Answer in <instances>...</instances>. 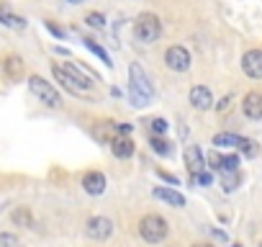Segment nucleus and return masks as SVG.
Returning <instances> with one entry per match:
<instances>
[{
  "label": "nucleus",
  "instance_id": "nucleus-1",
  "mask_svg": "<svg viewBox=\"0 0 262 247\" xmlns=\"http://www.w3.org/2000/svg\"><path fill=\"white\" fill-rule=\"evenodd\" d=\"M128 93H131L134 106H147L155 98V88H152L147 72L137 62H131V67H128Z\"/></svg>",
  "mask_w": 262,
  "mask_h": 247
},
{
  "label": "nucleus",
  "instance_id": "nucleus-2",
  "mask_svg": "<svg viewBox=\"0 0 262 247\" xmlns=\"http://www.w3.org/2000/svg\"><path fill=\"white\" fill-rule=\"evenodd\" d=\"M52 72H54V77L70 90V93H75V95H80V93H88L90 90V80L75 67V65H54L52 67Z\"/></svg>",
  "mask_w": 262,
  "mask_h": 247
},
{
  "label": "nucleus",
  "instance_id": "nucleus-3",
  "mask_svg": "<svg viewBox=\"0 0 262 247\" xmlns=\"http://www.w3.org/2000/svg\"><path fill=\"white\" fill-rule=\"evenodd\" d=\"M29 90H31L41 103H47L49 108H62V95H59V90H57L52 83H47L44 77L31 75V77H29Z\"/></svg>",
  "mask_w": 262,
  "mask_h": 247
},
{
  "label": "nucleus",
  "instance_id": "nucleus-4",
  "mask_svg": "<svg viewBox=\"0 0 262 247\" xmlns=\"http://www.w3.org/2000/svg\"><path fill=\"white\" fill-rule=\"evenodd\" d=\"M160 34H162V24H160V18H157L155 13L139 16V21H137V26H134L137 42H142V44H155V42L160 39Z\"/></svg>",
  "mask_w": 262,
  "mask_h": 247
},
{
  "label": "nucleus",
  "instance_id": "nucleus-5",
  "mask_svg": "<svg viewBox=\"0 0 262 247\" xmlns=\"http://www.w3.org/2000/svg\"><path fill=\"white\" fill-rule=\"evenodd\" d=\"M139 234H142L147 242L157 244V242H162V239L167 237V221H165L162 216H157V214H147V216L139 221Z\"/></svg>",
  "mask_w": 262,
  "mask_h": 247
},
{
  "label": "nucleus",
  "instance_id": "nucleus-6",
  "mask_svg": "<svg viewBox=\"0 0 262 247\" xmlns=\"http://www.w3.org/2000/svg\"><path fill=\"white\" fill-rule=\"evenodd\" d=\"M85 232L90 239L95 242H105L111 234H113V221L108 216H90L88 224H85Z\"/></svg>",
  "mask_w": 262,
  "mask_h": 247
},
{
  "label": "nucleus",
  "instance_id": "nucleus-7",
  "mask_svg": "<svg viewBox=\"0 0 262 247\" xmlns=\"http://www.w3.org/2000/svg\"><path fill=\"white\" fill-rule=\"evenodd\" d=\"M165 62H167L170 70H175V72H185V70L190 67V52H188L185 47H170L167 54H165Z\"/></svg>",
  "mask_w": 262,
  "mask_h": 247
},
{
  "label": "nucleus",
  "instance_id": "nucleus-8",
  "mask_svg": "<svg viewBox=\"0 0 262 247\" xmlns=\"http://www.w3.org/2000/svg\"><path fill=\"white\" fill-rule=\"evenodd\" d=\"M185 165H188L190 178H193V175L206 173V155H203V150H201V147H195V145L185 147Z\"/></svg>",
  "mask_w": 262,
  "mask_h": 247
},
{
  "label": "nucleus",
  "instance_id": "nucleus-9",
  "mask_svg": "<svg viewBox=\"0 0 262 247\" xmlns=\"http://www.w3.org/2000/svg\"><path fill=\"white\" fill-rule=\"evenodd\" d=\"M242 70H244V75L259 80V77H262V49H249V52H244V57H242Z\"/></svg>",
  "mask_w": 262,
  "mask_h": 247
},
{
  "label": "nucleus",
  "instance_id": "nucleus-10",
  "mask_svg": "<svg viewBox=\"0 0 262 247\" xmlns=\"http://www.w3.org/2000/svg\"><path fill=\"white\" fill-rule=\"evenodd\" d=\"M24 72H26V65H24V59H21L18 54L6 57V62H3V75H6L8 83H18V80L24 77Z\"/></svg>",
  "mask_w": 262,
  "mask_h": 247
},
{
  "label": "nucleus",
  "instance_id": "nucleus-11",
  "mask_svg": "<svg viewBox=\"0 0 262 247\" xmlns=\"http://www.w3.org/2000/svg\"><path fill=\"white\" fill-rule=\"evenodd\" d=\"M82 188H85V193H90V196H100V193L105 191V175L98 173V170L85 173V175H82Z\"/></svg>",
  "mask_w": 262,
  "mask_h": 247
},
{
  "label": "nucleus",
  "instance_id": "nucleus-12",
  "mask_svg": "<svg viewBox=\"0 0 262 247\" xmlns=\"http://www.w3.org/2000/svg\"><path fill=\"white\" fill-rule=\"evenodd\" d=\"M242 111L247 118H262V93H257V90L247 93L242 100Z\"/></svg>",
  "mask_w": 262,
  "mask_h": 247
},
{
  "label": "nucleus",
  "instance_id": "nucleus-13",
  "mask_svg": "<svg viewBox=\"0 0 262 247\" xmlns=\"http://www.w3.org/2000/svg\"><path fill=\"white\" fill-rule=\"evenodd\" d=\"M190 103H193L195 111H208L213 106V95H211V90L206 85H195L190 90Z\"/></svg>",
  "mask_w": 262,
  "mask_h": 247
},
{
  "label": "nucleus",
  "instance_id": "nucleus-14",
  "mask_svg": "<svg viewBox=\"0 0 262 247\" xmlns=\"http://www.w3.org/2000/svg\"><path fill=\"white\" fill-rule=\"evenodd\" d=\"M111 152H113L118 160H126V157L134 155V142H131L128 137H116V139L111 142Z\"/></svg>",
  "mask_w": 262,
  "mask_h": 247
},
{
  "label": "nucleus",
  "instance_id": "nucleus-15",
  "mask_svg": "<svg viewBox=\"0 0 262 247\" xmlns=\"http://www.w3.org/2000/svg\"><path fill=\"white\" fill-rule=\"evenodd\" d=\"M11 221L16 224V227H24V229H34V214L29 211V206H16L13 211H11Z\"/></svg>",
  "mask_w": 262,
  "mask_h": 247
},
{
  "label": "nucleus",
  "instance_id": "nucleus-16",
  "mask_svg": "<svg viewBox=\"0 0 262 247\" xmlns=\"http://www.w3.org/2000/svg\"><path fill=\"white\" fill-rule=\"evenodd\" d=\"M155 196H157L160 201H165V203L175 206V209L185 206V198H183V193H178V191H172V188H155Z\"/></svg>",
  "mask_w": 262,
  "mask_h": 247
},
{
  "label": "nucleus",
  "instance_id": "nucleus-17",
  "mask_svg": "<svg viewBox=\"0 0 262 247\" xmlns=\"http://www.w3.org/2000/svg\"><path fill=\"white\" fill-rule=\"evenodd\" d=\"M0 24L8 26V29H16V31H24L26 29V18H21V16L6 11V8H0Z\"/></svg>",
  "mask_w": 262,
  "mask_h": 247
},
{
  "label": "nucleus",
  "instance_id": "nucleus-18",
  "mask_svg": "<svg viewBox=\"0 0 262 247\" xmlns=\"http://www.w3.org/2000/svg\"><path fill=\"white\" fill-rule=\"evenodd\" d=\"M239 183H242V175H239V173H221V188H224L226 193L236 191Z\"/></svg>",
  "mask_w": 262,
  "mask_h": 247
},
{
  "label": "nucleus",
  "instance_id": "nucleus-19",
  "mask_svg": "<svg viewBox=\"0 0 262 247\" xmlns=\"http://www.w3.org/2000/svg\"><path fill=\"white\" fill-rule=\"evenodd\" d=\"M239 152H242L244 157H257V155H259V147H257V142H254V139L242 137V139H239Z\"/></svg>",
  "mask_w": 262,
  "mask_h": 247
},
{
  "label": "nucleus",
  "instance_id": "nucleus-20",
  "mask_svg": "<svg viewBox=\"0 0 262 247\" xmlns=\"http://www.w3.org/2000/svg\"><path fill=\"white\" fill-rule=\"evenodd\" d=\"M239 139H242V137L226 132V134H216V137H213V145H216V147H239Z\"/></svg>",
  "mask_w": 262,
  "mask_h": 247
},
{
  "label": "nucleus",
  "instance_id": "nucleus-21",
  "mask_svg": "<svg viewBox=\"0 0 262 247\" xmlns=\"http://www.w3.org/2000/svg\"><path fill=\"white\" fill-rule=\"evenodd\" d=\"M82 42H85V47H88V49H90V52H93L95 57H100V59H103V62H105L108 67L113 65V62H111V57H108V52H105V49H103L100 44H95L93 39H82Z\"/></svg>",
  "mask_w": 262,
  "mask_h": 247
},
{
  "label": "nucleus",
  "instance_id": "nucleus-22",
  "mask_svg": "<svg viewBox=\"0 0 262 247\" xmlns=\"http://www.w3.org/2000/svg\"><path fill=\"white\" fill-rule=\"evenodd\" d=\"M152 150H155L157 155H165V157L172 152L170 142H167V139H162V137H152Z\"/></svg>",
  "mask_w": 262,
  "mask_h": 247
},
{
  "label": "nucleus",
  "instance_id": "nucleus-23",
  "mask_svg": "<svg viewBox=\"0 0 262 247\" xmlns=\"http://www.w3.org/2000/svg\"><path fill=\"white\" fill-rule=\"evenodd\" d=\"M0 247H21V239L13 232H0Z\"/></svg>",
  "mask_w": 262,
  "mask_h": 247
},
{
  "label": "nucleus",
  "instance_id": "nucleus-24",
  "mask_svg": "<svg viewBox=\"0 0 262 247\" xmlns=\"http://www.w3.org/2000/svg\"><path fill=\"white\" fill-rule=\"evenodd\" d=\"M221 173H239V157L236 155H224V168Z\"/></svg>",
  "mask_w": 262,
  "mask_h": 247
},
{
  "label": "nucleus",
  "instance_id": "nucleus-25",
  "mask_svg": "<svg viewBox=\"0 0 262 247\" xmlns=\"http://www.w3.org/2000/svg\"><path fill=\"white\" fill-rule=\"evenodd\" d=\"M88 26H93V29H103L105 26V18L100 16V13H88Z\"/></svg>",
  "mask_w": 262,
  "mask_h": 247
},
{
  "label": "nucleus",
  "instance_id": "nucleus-26",
  "mask_svg": "<svg viewBox=\"0 0 262 247\" xmlns=\"http://www.w3.org/2000/svg\"><path fill=\"white\" fill-rule=\"evenodd\" d=\"M206 162H208V168H211V170H221V168H224V157H221V155H216V152H211V155L206 157Z\"/></svg>",
  "mask_w": 262,
  "mask_h": 247
},
{
  "label": "nucleus",
  "instance_id": "nucleus-27",
  "mask_svg": "<svg viewBox=\"0 0 262 247\" xmlns=\"http://www.w3.org/2000/svg\"><path fill=\"white\" fill-rule=\"evenodd\" d=\"M149 127H152L155 134H165V132H167V121H165V118H152Z\"/></svg>",
  "mask_w": 262,
  "mask_h": 247
},
{
  "label": "nucleus",
  "instance_id": "nucleus-28",
  "mask_svg": "<svg viewBox=\"0 0 262 247\" xmlns=\"http://www.w3.org/2000/svg\"><path fill=\"white\" fill-rule=\"evenodd\" d=\"M193 183H195V186H203V188H206V186L211 183V173H201V175H193Z\"/></svg>",
  "mask_w": 262,
  "mask_h": 247
},
{
  "label": "nucleus",
  "instance_id": "nucleus-29",
  "mask_svg": "<svg viewBox=\"0 0 262 247\" xmlns=\"http://www.w3.org/2000/svg\"><path fill=\"white\" fill-rule=\"evenodd\" d=\"M47 29H49V31H52V34H54V36H59V39H62V36H64V31H62V29H59V26H54V24H52V21H47Z\"/></svg>",
  "mask_w": 262,
  "mask_h": 247
},
{
  "label": "nucleus",
  "instance_id": "nucleus-30",
  "mask_svg": "<svg viewBox=\"0 0 262 247\" xmlns=\"http://www.w3.org/2000/svg\"><path fill=\"white\" fill-rule=\"evenodd\" d=\"M229 100H231V98H229V95H226V98H221V100H219V106H216V108H219V113H224V111H229Z\"/></svg>",
  "mask_w": 262,
  "mask_h": 247
},
{
  "label": "nucleus",
  "instance_id": "nucleus-31",
  "mask_svg": "<svg viewBox=\"0 0 262 247\" xmlns=\"http://www.w3.org/2000/svg\"><path fill=\"white\" fill-rule=\"evenodd\" d=\"M193 247H213V244H206V242H198V244H193Z\"/></svg>",
  "mask_w": 262,
  "mask_h": 247
},
{
  "label": "nucleus",
  "instance_id": "nucleus-32",
  "mask_svg": "<svg viewBox=\"0 0 262 247\" xmlns=\"http://www.w3.org/2000/svg\"><path fill=\"white\" fill-rule=\"evenodd\" d=\"M70 3H82V0H70Z\"/></svg>",
  "mask_w": 262,
  "mask_h": 247
},
{
  "label": "nucleus",
  "instance_id": "nucleus-33",
  "mask_svg": "<svg viewBox=\"0 0 262 247\" xmlns=\"http://www.w3.org/2000/svg\"><path fill=\"white\" fill-rule=\"evenodd\" d=\"M259 247H262V242H259Z\"/></svg>",
  "mask_w": 262,
  "mask_h": 247
}]
</instances>
